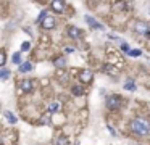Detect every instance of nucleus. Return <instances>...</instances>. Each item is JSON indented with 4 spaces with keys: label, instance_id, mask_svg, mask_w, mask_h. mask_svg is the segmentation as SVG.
<instances>
[{
    "label": "nucleus",
    "instance_id": "obj_6",
    "mask_svg": "<svg viewBox=\"0 0 150 145\" xmlns=\"http://www.w3.org/2000/svg\"><path fill=\"white\" fill-rule=\"evenodd\" d=\"M20 87H21V90H23V92H33L34 84H33V81L24 79V81H21V82H20Z\"/></svg>",
    "mask_w": 150,
    "mask_h": 145
},
{
    "label": "nucleus",
    "instance_id": "obj_15",
    "mask_svg": "<svg viewBox=\"0 0 150 145\" xmlns=\"http://www.w3.org/2000/svg\"><path fill=\"white\" fill-rule=\"evenodd\" d=\"M124 89L126 90H136V84H134L132 81H128V82L124 84Z\"/></svg>",
    "mask_w": 150,
    "mask_h": 145
},
{
    "label": "nucleus",
    "instance_id": "obj_24",
    "mask_svg": "<svg viewBox=\"0 0 150 145\" xmlns=\"http://www.w3.org/2000/svg\"><path fill=\"white\" fill-rule=\"evenodd\" d=\"M65 52H66V53H73V52H74V48H73V47H66V48H65Z\"/></svg>",
    "mask_w": 150,
    "mask_h": 145
},
{
    "label": "nucleus",
    "instance_id": "obj_4",
    "mask_svg": "<svg viewBox=\"0 0 150 145\" xmlns=\"http://www.w3.org/2000/svg\"><path fill=\"white\" fill-rule=\"evenodd\" d=\"M50 5H52V10L55 13H63L65 12V2H61V0H53Z\"/></svg>",
    "mask_w": 150,
    "mask_h": 145
},
{
    "label": "nucleus",
    "instance_id": "obj_25",
    "mask_svg": "<svg viewBox=\"0 0 150 145\" xmlns=\"http://www.w3.org/2000/svg\"><path fill=\"white\" fill-rule=\"evenodd\" d=\"M108 129H110V132L113 134V136H115V134H116V132H115V129H113V127H111V126H108Z\"/></svg>",
    "mask_w": 150,
    "mask_h": 145
},
{
    "label": "nucleus",
    "instance_id": "obj_16",
    "mask_svg": "<svg viewBox=\"0 0 150 145\" xmlns=\"http://www.w3.org/2000/svg\"><path fill=\"white\" fill-rule=\"evenodd\" d=\"M5 63H7V53L3 50H0V66H3Z\"/></svg>",
    "mask_w": 150,
    "mask_h": 145
},
{
    "label": "nucleus",
    "instance_id": "obj_20",
    "mask_svg": "<svg viewBox=\"0 0 150 145\" xmlns=\"http://www.w3.org/2000/svg\"><path fill=\"white\" fill-rule=\"evenodd\" d=\"M29 48H31V44H29V42H23V44H21V50H23V52H26Z\"/></svg>",
    "mask_w": 150,
    "mask_h": 145
},
{
    "label": "nucleus",
    "instance_id": "obj_23",
    "mask_svg": "<svg viewBox=\"0 0 150 145\" xmlns=\"http://www.w3.org/2000/svg\"><path fill=\"white\" fill-rule=\"evenodd\" d=\"M105 71H110V72H115V68L110 66V64H105Z\"/></svg>",
    "mask_w": 150,
    "mask_h": 145
},
{
    "label": "nucleus",
    "instance_id": "obj_10",
    "mask_svg": "<svg viewBox=\"0 0 150 145\" xmlns=\"http://www.w3.org/2000/svg\"><path fill=\"white\" fill-rule=\"evenodd\" d=\"M53 64H55L57 68H65V66H66V60L63 58V56H58V58L53 60Z\"/></svg>",
    "mask_w": 150,
    "mask_h": 145
},
{
    "label": "nucleus",
    "instance_id": "obj_8",
    "mask_svg": "<svg viewBox=\"0 0 150 145\" xmlns=\"http://www.w3.org/2000/svg\"><path fill=\"white\" fill-rule=\"evenodd\" d=\"M134 31H136V32H140V34H144V36H145L150 29H149V24H147V23H137L136 26H134Z\"/></svg>",
    "mask_w": 150,
    "mask_h": 145
},
{
    "label": "nucleus",
    "instance_id": "obj_12",
    "mask_svg": "<svg viewBox=\"0 0 150 145\" xmlns=\"http://www.w3.org/2000/svg\"><path fill=\"white\" fill-rule=\"evenodd\" d=\"M71 92H73V95L79 97V95H82V94H84V90H82V87H79V85H74V87L71 89Z\"/></svg>",
    "mask_w": 150,
    "mask_h": 145
},
{
    "label": "nucleus",
    "instance_id": "obj_21",
    "mask_svg": "<svg viewBox=\"0 0 150 145\" xmlns=\"http://www.w3.org/2000/svg\"><path fill=\"white\" fill-rule=\"evenodd\" d=\"M128 55H132V56H139V55H142V50H131Z\"/></svg>",
    "mask_w": 150,
    "mask_h": 145
},
{
    "label": "nucleus",
    "instance_id": "obj_19",
    "mask_svg": "<svg viewBox=\"0 0 150 145\" xmlns=\"http://www.w3.org/2000/svg\"><path fill=\"white\" fill-rule=\"evenodd\" d=\"M12 60H13V63H21V56H20V53H15V55L12 56Z\"/></svg>",
    "mask_w": 150,
    "mask_h": 145
},
{
    "label": "nucleus",
    "instance_id": "obj_22",
    "mask_svg": "<svg viewBox=\"0 0 150 145\" xmlns=\"http://www.w3.org/2000/svg\"><path fill=\"white\" fill-rule=\"evenodd\" d=\"M121 50H123L124 53H129V52H131V50H129V47H128L126 44H121Z\"/></svg>",
    "mask_w": 150,
    "mask_h": 145
},
{
    "label": "nucleus",
    "instance_id": "obj_5",
    "mask_svg": "<svg viewBox=\"0 0 150 145\" xmlns=\"http://www.w3.org/2000/svg\"><path fill=\"white\" fill-rule=\"evenodd\" d=\"M68 36L71 37V39H79V37L82 36V31L79 28H76V26H69L68 28Z\"/></svg>",
    "mask_w": 150,
    "mask_h": 145
},
{
    "label": "nucleus",
    "instance_id": "obj_18",
    "mask_svg": "<svg viewBox=\"0 0 150 145\" xmlns=\"http://www.w3.org/2000/svg\"><path fill=\"white\" fill-rule=\"evenodd\" d=\"M8 76H10V71H8V69H2V71H0V79H7Z\"/></svg>",
    "mask_w": 150,
    "mask_h": 145
},
{
    "label": "nucleus",
    "instance_id": "obj_14",
    "mask_svg": "<svg viewBox=\"0 0 150 145\" xmlns=\"http://www.w3.org/2000/svg\"><path fill=\"white\" fill-rule=\"evenodd\" d=\"M58 108H60V103H57V102H53V103L49 105V111H50V113L58 111Z\"/></svg>",
    "mask_w": 150,
    "mask_h": 145
},
{
    "label": "nucleus",
    "instance_id": "obj_17",
    "mask_svg": "<svg viewBox=\"0 0 150 145\" xmlns=\"http://www.w3.org/2000/svg\"><path fill=\"white\" fill-rule=\"evenodd\" d=\"M55 145H69L68 139H65V137H60L57 142H55Z\"/></svg>",
    "mask_w": 150,
    "mask_h": 145
},
{
    "label": "nucleus",
    "instance_id": "obj_2",
    "mask_svg": "<svg viewBox=\"0 0 150 145\" xmlns=\"http://www.w3.org/2000/svg\"><path fill=\"white\" fill-rule=\"evenodd\" d=\"M123 103V98L119 95H110L107 97V108L110 110H118Z\"/></svg>",
    "mask_w": 150,
    "mask_h": 145
},
{
    "label": "nucleus",
    "instance_id": "obj_9",
    "mask_svg": "<svg viewBox=\"0 0 150 145\" xmlns=\"http://www.w3.org/2000/svg\"><path fill=\"white\" fill-rule=\"evenodd\" d=\"M84 20L87 21V23H89L90 26H92V28H95V29H103V26H102V24L98 23L97 20H94V18H92L90 15H86V18H84Z\"/></svg>",
    "mask_w": 150,
    "mask_h": 145
},
{
    "label": "nucleus",
    "instance_id": "obj_11",
    "mask_svg": "<svg viewBox=\"0 0 150 145\" xmlns=\"http://www.w3.org/2000/svg\"><path fill=\"white\" fill-rule=\"evenodd\" d=\"M20 72H28V71H31L33 69V64L29 63V61H26V63H23V64H20Z\"/></svg>",
    "mask_w": 150,
    "mask_h": 145
},
{
    "label": "nucleus",
    "instance_id": "obj_7",
    "mask_svg": "<svg viewBox=\"0 0 150 145\" xmlns=\"http://www.w3.org/2000/svg\"><path fill=\"white\" fill-rule=\"evenodd\" d=\"M55 24H57L55 18H53V16H47V18L42 21V28L44 29H53L55 28Z\"/></svg>",
    "mask_w": 150,
    "mask_h": 145
},
{
    "label": "nucleus",
    "instance_id": "obj_1",
    "mask_svg": "<svg viewBox=\"0 0 150 145\" xmlns=\"http://www.w3.org/2000/svg\"><path fill=\"white\" fill-rule=\"evenodd\" d=\"M131 131L136 132L137 136H147L150 132V124L149 121L142 119V118H136L131 121Z\"/></svg>",
    "mask_w": 150,
    "mask_h": 145
},
{
    "label": "nucleus",
    "instance_id": "obj_13",
    "mask_svg": "<svg viewBox=\"0 0 150 145\" xmlns=\"http://www.w3.org/2000/svg\"><path fill=\"white\" fill-rule=\"evenodd\" d=\"M3 115H5V118H7V119H8L12 124H15V123H16V118L13 116V113H12V111H5Z\"/></svg>",
    "mask_w": 150,
    "mask_h": 145
},
{
    "label": "nucleus",
    "instance_id": "obj_26",
    "mask_svg": "<svg viewBox=\"0 0 150 145\" xmlns=\"http://www.w3.org/2000/svg\"><path fill=\"white\" fill-rule=\"evenodd\" d=\"M145 37H149V39H150V31H149V32H147V34H145Z\"/></svg>",
    "mask_w": 150,
    "mask_h": 145
},
{
    "label": "nucleus",
    "instance_id": "obj_3",
    "mask_svg": "<svg viewBox=\"0 0 150 145\" xmlns=\"http://www.w3.org/2000/svg\"><path fill=\"white\" fill-rule=\"evenodd\" d=\"M92 71H90V69H82L81 72H79V81H81V82H84V84H89L90 81H92Z\"/></svg>",
    "mask_w": 150,
    "mask_h": 145
}]
</instances>
